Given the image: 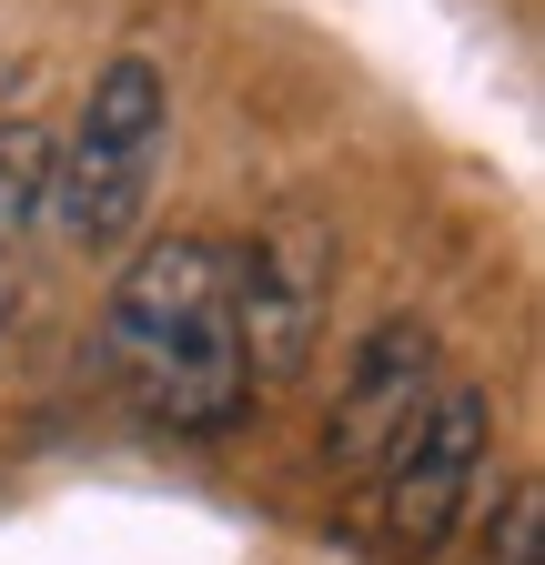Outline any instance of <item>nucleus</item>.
Here are the masks:
<instances>
[{"instance_id": "obj_1", "label": "nucleus", "mask_w": 545, "mask_h": 565, "mask_svg": "<svg viewBox=\"0 0 545 565\" xmlns=\"http://www.w3.org/2000/svg\"><path fill=\"white\" fill-rule=\"evenodd\" d=\"M101 364L121 404L152 435H233L253 404V353L233 313V243L223 233H162L131 253L101 303Z\"/></svg>"}, {"instance_id": "obj_2", "label": "nucleus", "mask_w": 545, "mask_h": 565, "mask_svg": "<svg viewBox=\"0 0 545 565\" xmlns=\"http://www.w3.org/2000/svg\"><path fill=\"white\" fill-rule=\"evenodd\" d=\"M162 141H172V82L142 51H121L82 92V121L51 152V182H41V212H51L61 253L92 263V253H121L142 233L152 182H162Z\"/></svg>"}, {"instance_id": "obj_3", "label": "nucleus", "mask_w": 545, "mask_h": 565, "mask_svg": "<svg viewBox=\"0 0 545 565\" xmlns=\"http://www.w3.org/2000/svg\"><path fill=\"white\" fill-rule=\"evenodd\" d=\"M485 424L495 414L474 384H435V404L384 445L374 494H384V545L394 555H445V535L474 505V475H485Z\"/></svg>"}, {"instance_id": "obj_4", "label": "nucleus", "mask_w": 545, "mask_h": 565, "mask_svg": "<svg viewBox=\"0 0 545 565\" xmlns=\"http://www.w3.org/2000/svg\"><path fill=\"white\" fill-rule=\"evenodd\" d=\"M323 273H333V233L323 223H272L253 253H233V313H243V353H253V384L293 374L313 353L323 323Z\"/></svg>"}, {"instance_id": "obj_5", "label": "nucleus", "mask_w": 545, "mask_h": 565, "mask_svg": "<svg viewBox=\"0 0 545 565\" xmlns=\"http://www.w3.org/2000/svg\"><path fill=\"white\" fill-rule=\"evenodd\" d=\"M435 384H445L435 374V333L425 323H374L364 353H354V374H344V394H333V465L374 475L384 445L435 404Z\"/></svg>"}, {"instance_id": "obj_6", "label": "nucleus", "mask_w": 545, "mask_h": 565, "mask_svg": "<svg viewBox=\"0 0 545 565\" xmlns=\"http://www.w3.org/2000/svg\"><path fill=\"white\" fill-rule=\"evenodd\" d=\"M41 182H51V131L41 121H0V313H11V253L41 223Z\"/></svg>"}, {"instance_id": "obj_7", "label": "nucleus", "mask_w": 545, "mask_h": 565, "mask_svg": "<svg viewBox=\"0 0 545 565\" xmlns=\"http://www.w3.org/2000/svg\"><path fill=\"white\" fill-rule=\"evenodd\" d=\"M495 565H545V494H535V475L505 484V505H495Z\"/></svg>"}]
</instances>
